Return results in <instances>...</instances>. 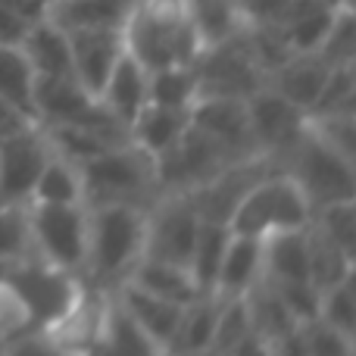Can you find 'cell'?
I'll list each match as a JSON object with an SVG mask.
<instances>
[{
  "instance_id": "6da1fadb",
  "label": "cell",
  "mask_w": 356,
  "mask_h": 356,
  "mask_svg": "<svg viewBox=\"0 0 356 356\" xmlns=\"http://www.w3.org/2000/svg\"><path fill=\"white\" fill-rule=\"evenodd\" d=\"M147 209L131 203H100L88 207V244L81 282L97 291H113L129 278L144 257Z\"/></svg>"
},
{
  "instance_id": "7a4b0ae2",
  "label": "cell",
  "mask_w": 356,
  "mask_h": 356,
  "mask_svg": "<svg viewBox=\"0 0 356 356\" xmlns=\"http://www.w3.org/2000/svg\"><path fill=\"white\" fill-rule=\"evenodd\" d=\"M125 50L147 72L166 66H191L203 50L188 13V0H135L122 29Z\"/></svg>"
},
{
  "instance_id": "3957f363",
  "label": "cell",
  "mask_w": 356,
  "mask_h": 356,
  "mask_svg": "<svg viewBox=\"0 0 356 356\" xmlns=\"http://www.w3.org/2000/svg\"><path fill=\"white\" fill-rule=\"evenodd\" d=\"M75 166H79V175H81L85 207L131 203V207L147 209L160 197V188H156V160L131 141H122L110 150H100V154L75 163Z\"/></svg>"
},
{
  "instance_id": "277c9868",
  "label": "cell",
  "mask_w": 356,
  "mask_h": 356,
  "mask_svg": "<svg viewBox=\"0 0 356 356\" xmlns=\"http://www.w3.org/2000/svg\"><path fill=\"white\" fill-rule=\"evenodd\" d=\"M278 172L294 178L313 209L325 207V203L356 200V163L344 160L332 147H325L309 131V125L300 141L278 163Z\"/></svg>"
},
{
  "instance_id": "5b68a950",
  "label": "cell",
  "mask_w": 356,
  "mask_h": 356,
  "mask_svg": "<svg viewBox=\"0 0 356 356\" xmlns=\"http://www.w3.org/2000/svg\"><path fill=\"white\" fill-rule=\"evenodd\" d=\"M309 219H313V207L303 197V191L297 188V181L291 175L275 169L244 197V203L232 216L228 228L234 234L269 238V234H278V232L307 228Z\"/></svg>"
},
{
  "instance_id": "8992f818",
  "label": "cell",
  "mask_w": 356,
  "mask_h": 356,
  "mask_svg": "<svg viewBox=\"0 0 356 356\" xmlns=\"http://www.w3.org/2000/svg\"><path fill=\"white\" fill-rule=\"evenodd\" d=\"M29 228L35 257L81 275L88 244L85 203H29Z\"/></svg>"
},
{
  "instance_id": "52a82bcc",
  "label": "cell",
  "mask_w": 356,
  "mask_h": 356,
  "mask_svg": "<svg viewBox=\"0 0 356 356\" xmlns=\"http://www.w3.org/2000/svg\"><path fill=\"white\" fill-rule=\"evenodd\" d=\"M154 160L160 194H191V191L203 188L209 178L219 175L232 163V156L222 144H216L209 135H203L200 129L188 122L181 138Z\"/></svg>"
},
{
  "instance_id": "ba28073f",
  "label": "cell",
  "mask_w": 356,
  "mask_h": 356,
  "mask_svg": "<svg viewBox=\"0 0 356 356\" xmlns=\"http://www.w3.org/2000/svg\"><path fill=\"white\" fill-rule=\"evenodd\" d=\"M197 79V97H241L247 100L253 91L266 85L263 69L250 56L244 35H234L222 44L203 47L191 63Z\"/></svg>"
},
{
  "instance_id": "9c48e42d",
  "label": "cell",
  "mask_w": 356,
  "mask_h": 356,
  "mask_svg": "<svg viewBox=\"0 0 356 356\" xmlns=\"http://www.w3.org/2000/svg\"><path fill=\"white\" fill-rule=\"evenodd\" d=\"M35 122L38 125H81V129L129 131L110 116L104 100L79 85L75 79L60 75H35Z\"/></svg>"
},
{
  "instance_id": "30bf717a",
  "label": "cell",
  "mask_w": 356,
  "mask_h": 356,
  "mask_svg": "<svg viewBox=\"0 0 356 356\" xmlns=\"http://www.w3.org/2000/svg\"><path fill=\"white\" fill-rule=\"evenodd\" d=\"M200 216L188 194H160L147 207V232H144V257L163 263L188 266L194 250Z\"/></svg>"
},
{
  "instance_id": "8fae6325",
  "label": "cell",
  "mask_w": 356,
  "mask_h": 356,
  "mask_svg": "<svg viewBox=\"0 0 356 356\" xmlns=\"http://www.w3.org/2000/svg\"><path fill=\"white\" fill-rule=\"evenodd\" d=\"M47 156L50 144L38 122L0 135V207H29Z\"/></svg>"
},
{
  "instance_id": "7c38bea8",
  "label": "cell",
  "mask_w": 356,
  "mask_h": 356,
  "mask_svg": "<svg viewBox=\"0 0 356 356\" xmlns=\"http://www.w3.org/2000/svg\"><path fill=\"white\" fill-rule=\"evenodd\" d=\"M247 116H250L257 150L263 156H269L275 163V169L284 160V154L307 131V113L300 106H294L291 100H284L282 94H275L269 85H263L259 91H253L247 97Z\"/></svg>"
},
{
  "instance_id": "4fadbf2b",
  "label": "cell",
  "mask_w": 356,
  "mask_h": 356,
  "mask_svg": "<svg viewBox=\"0 0 356 356\" xmlns=\"http://www.w3.org/2000/svg\"><path fill=\"white\" fill-rule=\"evenodd\" d=\"M269 172H275V163L269 156H244V160H232L216 178H209L203 188L191 191V203H194L197 216L207 222H222L228 225L244 197L257 188Z\"/></svg>"
},
{
  "instance_id": "5bb4252c",
  "label": "cell",
  "mask_w": 356,
  "mask_h": 356,
  "mask_svg": "<svg viewBox=\"0 0 356 356\" xmlns=\"http://www.w3.org/2000/svg\"><path fill=\"white\" fill-rule=\"evenodd\" d=\"M191 125L209 135L216 144L228 150L232 160L244 156H263L257 150L250 131V116H247V100L241 97H197L191 104Z\"/></svg>"
},
{
  "instance_id": "9a60e30c",
  "label": "cell",
  "mask_w": 356,
  "mask_h": 356,
  "mask_svg": "<svg viewBox=\"0 0 356 356\" xmlns=\"http://www.w3.org/2000/svg\"><path fill=\"white\" fill-rule=\"evenodd\" d=\"M163 347L154 344L138 328V322L122 309L113 291H104L100 316L94 325L91 341L85 344L81 356H160Z\"/></svg>"
},
{
  "instance_id": "2e32d148",
  "label": "cell",
  "mask_w": 356,
  "mask_h": 356,
  "mask_svg": "<svg viewBox=\"0 0 356 356\" xmlns=\"http://www.w3.org/2000/svg\"><path fill=\"white\" fill-rule=\"evenodd\" d=\"M69 35V50H72V75L85 91L100 97L106 79H110L113 66L119 56L125 54L122 31L113 29H81V31H66Z\"/></svg>"
},
{
  "instance_id": "e0dca14e",
  "label": "cell",
  "mask_w": 356,
  "mask_h": 356,
  "mask_svg": "<svg viewBox=\"0 0 356 356\" xmlns=\"http://www.w3.org/2000/svg\"><path fill=\"white\" fill-rule=\"evenodd\" d=\"M116 300L122 303V309L138 322L144 334H147L154 344H160L163 350L169 347V341L175 338V328H178V319H181V303H172V300H163V297L150 294V291L138 288L131 282H122L113 288Z\"/></svg>"
},
{
  "instance_id": "ac0fdd59",
  "label": "cell",
  "mask_w": 356,
  "mask_h": 356,
  "mask_svg": "<svg viewBox=\"0 0 356 356\" xmlns=\"http://www.w3.org/2000/svg\"><path fill=\"white\" fill-rule=\"evenodd\" d=\"M328 72H332V66L319 54H291L275 72H269L266 85L275 94H282L284 100H291L294 106H300L303 113H309Z\"/></svg>"
},
{
  "instance_id": "d6986e66",
  "label": "cell",
  "mask_w": 356,
  "mask_h": 356,
  "mask_svg": "<svg viewBox=\"0 0 356 356\" xmlns=\"http://www.w3.org/2000/svg\"><path fill=\"white\" fill-rule=\"evenodd\" d=\"M100 100L110 110V116L116 119L119 125L129 129L135 122V116L147 106V69L135 60V56L125 50L119 56V63L113 66L110 79H106L104 91H100Z\"/></svg>"
},
{
  "instance_id": "ffe728a7",
  "label": "cell",
  "mask_w": 356,
  "mask_h": 356,
  "mask_svg": "<svg viewBox=\"0 0 356 356\" xmlns=\"http://www.w3.org/2000/svg\"><path fill=\"white\" fill-rule=\"evenodd\" d=\"M259 278H263V238L232 232L213 291L225 300L228 297H244Z\"/></svg>"
},
{
  "instance_id": "44dd1931",
  "label": "cell",
  "mask_w": 356,
  "mask_h": 356,
  "mask_svg": "<svg viewBox=\"0 0 356 356\" xmlns=\"http://www.w3.org/2000/svg\"><path fill=\"white\" fill-rule=\"evenodd\" d=\"M131 10H135V0H56V3H47V19H54L63 31H122Z\"/></svg>"
},
{
  "instance_id": "7402d4cb",
  "label": "cell",
  "mask_w": 356,
  "mask_h": 356,
  "mask_svg": "<svg viewBox=\"0 0 356 356\" xmlns=\"http://www.w3.org/2000/svg\"><path fill=\"white\" fill-rule=\"evenodd\" d=\"M22 54L31 63L35 75H60V79H75L72 75V50H69V35L54 22V19H38L22 38Z\"/></svg>"
},
{
  "instance_id": "603a6c76",
  "label": "cell",
  "mask_w": 356,
  "mask_h": 356,
  "mask_svg": "<svg viewBox=\"0 0 356 356\" xmlns=\"http://www.w3.org/2000/svg\"><path fill=\"white\" fill-rule=\"evenodd\" d=\"M222 303H225V297H219L216 291L200 294L191 303H184L181 319H178V328H175V338L169 341L166 350L181 353V356L207 353L209 344H213V332H216V319H219V313H222Z\"/></svg>"
},
{
  "instance_id": "cb8c5ba5",
  "label": "cell",
  "mask_w": 356,
  "mask_h": 356,
  "mask_svg": "<svg viewBox=\"0 0 356 356\" xmlns=\"http://www.w3.org/2000/svg\"><path fill=\"white\" fill-rule=\"evenodd\" d=\"M263 278H269V282H309L307 228L263 238Z\"/></svg>"
},
{
  "instance_id": "d4e9b609",
  "label": "cell",
  "mask_w": 356,
  "mask_h": 356,
  "mask_svg": "<svg viewBox=\"0 0 356 356\" xmlns=\"http://www.w3.org/2000/svg\"><path fill=\"white\" fill-rule=\"evenodd\" d=\"M191 113L188 110H172V106H156L147 104L135 116V122L129 125V141L138 144L141 150H147L150 156H160L166 147L181 138V131L188 129Z\"/></svg>"
},
{
  "instance_id": "484cf974",
  "label": "cell",
  "mask_w": 356,
  "mask_h": 356,
  "mask_svg": "<svg viewBox=\"0 0 356 356\" xmlns=\"http://www.w3.org/2000/svg\"><path fill=\"white\" fill-rule=\"evenodd\" d=\"M125 282L138 284V288L150 291V294L163 297V300H172V303H191L194 297H200L197 291L194 278H191L188 266H175V263H163V259H150L141 257L135 263V269L129 272Z\"/></svg>"
},
{
  "instance_id": "4316f807",
  "label": "cell",
  "mask_w": 356,
  "mask_h": 356,
  "mask_svg": "<svg viewBox=\"0 0 356 356\" xmlns=\"http://www.w3.org/2000/svg\"><path fill=\"white\" fill-rule=\"evenodd\" d=\"M50 150L72 163H81L88 156L110 150L116 144L129 141V131H110V129H81V125H41Z\"/></svg>"
},
{
  "instance_id": "83f0119b",
  "label": "cell",
  "mask_w": 356,
  "mask_h": 356,
  "mask_svg": "<svg viewBox=\"0 0 356 356\" xmlns=\"http://www.w3.org/2000/svg\"><path fill=\"white\" fill-rule=\"evenodd\" d=\"M244 303H247V316H250V332L259 334L266 344H272V341L284 338L288 332L300 328L294 322V316L288 313V307L282 303V297L275 294V288H272L266 278H259V282L247 291Z\"/></svg>"
},
{
  "instance_id": "f1b7e54d",
  "label": "cell",
  "mask_w": 356,
  "mask_h": 356,
  "mask_svg": "<svg viewBox=\"0 0 356 356\" xmlns=\"http://www.w3.org/2000/svg\"><path fill=\"white\" fill-rule=\"evenodd\" d=\"M228 241H232V228L228 225L200 219V232H197L194 250H191V259H188V272L200 294H209L216 288V275H219Z\"/></svg>"
},
{
  "instance_id": "f546056e",
  "label": "cell",
  "mask_w": 356,
  "mask_h": 356,
  "mask_svg": "<svg viewBox=\"0 0 356 356\" xmlns=\"http://www.w3.org/2000/svg\"><path fill=\"white\" fill-rule=\"evenodd\" d=\"M35 69L25 60L19 44H0V100L19 110L22 116L35 119Z\"/></svg>"
},
{
  "instance_id": "4dcf8cb0",
  "label": "cell",
  "mask_w": 356,
  "mask_h": 356,
  "mask_svg": "<svg viewBox=\"0 0 356 356\" xmlns=\"http://www.w3.org/2000/svg\"><path fill=\"white\" fill-rule=\"evenodd\" d=\"M307 253H309V282L319 291L344 282L356 272V257L344 253L334 241H328L313 225H307Z\"/></svg>"
},
{
  "instance_id": "1f68e13d",
  "label": "cell",
  "mask_w": 356,
  "mask_h": 356,
  "mask_svg": "<svg viewBox=\"0 0 356 356\" xmlns=\"http://www.w3.org/2000/svg\"><path fill=\"white\" fill-rule=\"evenodd\" d=\"M188 13L203 47L228 41L244 29L238 0H188Z\"/></svg>"
},
{
  "instance_id": "d6a6232c",
  "label": "cell",
  "mask_w": 356,
  "mask_h": 356,
  "mask_svg": "<svg viewBox=\"0 0 356 356\" xmlns=\"http://www.w3.org/2000/svg\"><path fill=\"white\" fill-rule=\"evenodd\" d=\"M29 203H85L79 166H75L72 160H66V156L50 150V156H47V163H44L41 175H38Z\"/></svg>"
},
{
  "instance_id": "836d02e7",
  "label": "cell",
  "mask_w": 356,
  "mask_h": 356,
  "mask_svg": "<svg viewBox=\"0 0 356 356\" xmlns=\"http://www.w3.org/2000/svg\"><path fill=\"white\" fill-rule=\"evenodd\" d=\"M197 100V79L191 66H166L147 72V104L172 106V110H191Z\"/></svg>"
},
{
  "instance_id": "e575fe53",
  "label": "cell",
  "mask_w": 356,
  "mask_h": 356,
  "mask_svg": "<svg viewBox=\"0 0 356 356\" xmlns=\"http://www.w3.org/2000/svg\"><path fill=\"white\" fill-rule=\"evenodd\" d=\"M309 225L319 228V232L325 234L328 241H334L344 253L356 257V200H341V203L316 207Z\"/></svg>"
},
{
  "instance_id": "d590c367",
  "label": "cell",
  "mask_w": 356,
  "mask_h": 356,
  "mask_svg": "<svg viewBox=\"0 0 356 356\" xmlns=\"http://www.w3.org/2000/svg\"><path fill=\"white\" fill-rule=\"evenodd\" d=\"M35 257L29 228V207H0V266Z\"/></svg>"
},
{
  "instance_id": "8d00e7d4",
  "label": "cell",
  "mask_w": 356,
  "mask_h": 356,
  "mask_svg": "<svg viewBox=\"0 0 356 356\" xmlns=\"http://www.w3.org/2000/svg\"><path fill=\"white\" fill-rule=\"evenodd\" d=\"M356 110V63L347 66H332L313 110L307 116H332V113H350Z\"/></svg>"
},
{
  "instance_id": "74e56055",
  "label": "cell",
  "mask_w": 356,
  "mask_h": 356,
  "mask_svg": "<svg viewBox=\"0 0 356 356\" xmlns=\"http://www.w3.org/2000/svg\"><path fill=\"white\" fill-rule=\"evenodd\" d=\"M319 319L332 328L356 338V272L344 282L332 284L319 297Z\"/></svg>"
},
{
  "instance_id": "f35d334b",
  "label": "cell",
  "mask_w": 356,
  "mask_h": 356,
  "mask_svg": "<svg viewBox=\"0 0 356 356\" xmlns=\"http://www.w3.org/2000/svg\"><path fill=\"white\" fill-rule=\"evenodd\" d=\"M307 125L325 147L356 163V110L332 113V116H307Z\"/></svg>"
},
{
  "instance_id": "ab89813d",
  "label": "cell",
  "mask_w": 356,
  "mask_h": 356,
  "mask_svg": "<svg viewBox=\"0 0 356 356\" xmlns=\"http://www.w3.org/2000/svg\"><path fill=\"white\" fill-rule=\"evenodd\" d=\"M316 54L328 66H347L356 63V10H338L332 19V29L322 38Z\"/></svg>"
},
{
  "instance_id": "60d3db41",
  "label": "cell",
  "mask_w": 356,
  "mask_h": 356,
  "mask_svg": "<svg viewBox=\"0 0 356 356\" xmlns=\"http://www.w3.org/2000/svg\"><path fill=\"white\" fill-rule=\"evenodd\" d=\"M247 334H250V316H247L244 297H228V300L222 303L219 319H216V332H213L209 353L228 356V350H232L241 338H247Z\"/></svg>"
},
{
  "instance_id": "b9f144b4",
  "label": "cell",
  "mask_w": 356,
  "mask_h": 356,
  "mask_svg": "<svg viewBox=\"0 0 356 356\" xmlns=\"http://www.w3.org/2000/svg\"><path fill=\"white\" fill-rule=\"evenodd\" d=\"M269 282V278H266ZM275 288V294L282 297V303L288 307V313L294 316L297 325H309L313 319H319V297L322 291L313 282H269Z\"/></svg>"
},
{
  "instance_id": "7bdbcfd3",
  "label": "cell",
  "mask_w": 356,
  "mask_h": 356,
  "mask_svg": "<svg viewBox=\"0 0 356 356\" xmlns=\"http://www.w3.org/2000/svg\"><path fill=\"white\" fill-rule=\"evenodd\" d=\"M303 338H307L309 356H356V338L338 332L322 319L303 325Z\"/></svg>"
},
{
  "instance_id": "ee69618b",
  "label": "cell",
  "mask_w": 356,
  "mask_h": 356,
  "mask_svg": "<svg viewBox=\"0 0 356 356\" xmlns=\"http://www.w3.org/2000/svg\"><path fill=\"white\" fill-rule=\"evenodd\" d=\"M3 356H79L50 332H25L6 341Z\"/></svg>"
},
{
  "instance_id": "f6af8a7d",
  "label": "cell",
  "mask_w": 356,
  "mask_h": 356,
  "mask_svg": "<svg viewBox=\"0 0 356 356\" xmlns=\"http://www.w3.org/2000/svg\"><path fill=\"white\" fill-rule=\"evenodd\" d=\"M291 0H238L244 25H282Z\"/></svg>"
},
{
  "instance_id": "bcb514c9",
  "label": "cell",
  "mask_w": 356,
  "mask_h": 356,
  "mask_svg": "<svg viewBox=\"0 0 356 356\" xmlns=\"http://www.w3.org/2000/svg\"><path fill=\"white\" fill-rule=\"evenodd\" d=\"M269 350H272V356H309V350H307V338H303V325H300V328H294V332H288L284 338L272 341Z\"/></svg>"
},
{
  "instance_id": "7dc6e473",
  "label": "cell",
  "mask_w": 356,
  "mask_h": 356,
  "mask_svg": "<svg viewBox=\"0 0 356 356\" xmlns=\"http://www.w3.org/2000/svg\"><path fill=\"white\" fill-rule=\"evenodd\" d=\"M228 356H272V350H269V344H266L259 334H247V338H241L238 344L228 350Z\"/></svg>"
},
{
  "instance_id": "c3c4849f",
  "label": "cell",
  "mask_w": 356,
  "mask_h": 356,
  "mask_svg": "<svg viewBox=\"0 0 356 356\" xmlns=\"http://www.w3.org/2000/svg\"><path fill=\"white\" fill-rule=\"evenodd\" d=\"M3 350H6V334L0 332V356H3Z\"/></svg>"
},
{
  "instance_id": "681fc988",
  "label": "cell",
  "mask_w": 356,
  "mask_h": 356,
  "mask_svg": "<svg viewBox=\"0 0 356 356\" xmlns=\"http://www.w3.org/2000/svg\"><path fill=\"white\" fill-rule=\"evenodd\" d=\"M160 356H181V353H172V350H163Z\"/></svg>"
},
{
  "instance_id": "f907efd6",
  "label": "cell",
  "mask_w": 356,
  "mask_h": 356,
  "mask_svg": "<svg viewBox=\"0 0 356 356\" xmlns=\"http://www.w3.org/2000/svg\"><path fill=\"white\" fill-rule=\"evenodd\" d=\"M200 356H216V353H209V350H207V353H200Z\"/></svg>"
},
{
  "instance_id": "816d5d0a",
  "label": "cell",
  "mask_w": 356,
  "mask_h": 356,
  "mask_svg": "<svg viewBox=\"0 0 356 356\" xmlns=\"http://www.w3.org/2000/svg\"><path fill=\"white\" fill-rule=\"evenodd\" d=\"M47 3H56V0H47Z\"/></svg>"
}]
</instances>
